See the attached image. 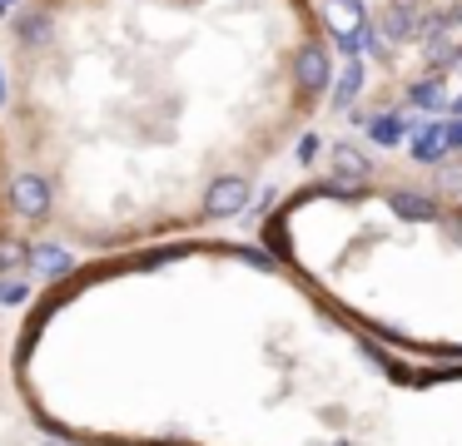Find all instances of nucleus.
<instances>
[{
  "label": "nucleus",
  "instance_id": "obj_9",
  "mask_svg": "<svg viewBox=\"0 0 462 446\" xmlns=\"http://www.w3.org/2000/svg\"><path fill=\"white\" fill-rule=\"evenodd\" d=\"M368 134H373V144H398V139H402V119L383 114V119H373V124H368Z\"/></svg>",
  "mask_w": 462,
  "mask_h": 446
},
{
  "label": "nucleus",
  "instance_id": "obj_12",
  "mask_svg": "<svg viewBox=\"0 0 462 446\" xmlns=\"http://www.w3.org/2000/svg\"><path fill=\"white\" fill-rule=\"evenodd\" d=\"M448 20H462V5H457V10H452V15H448Z\"/></svg>",
  "mask_w": 462,
  "mask_h": 446
},
{
  "label": "nucleus",
  "instance_id": "obj_6",
  "mask_svg": "<svg viewBox=\"0 0 462 446\" xmlns=\"http://www.w3.org/2000/svg\"><path fill=\"white\" fill-rule=\"evenodd\" d=\"M383 30H388V40H412V35H418V10L393 5L388 15H383Z\"/></svg>",
  "mask_w": 462,
  "mask_h": 446
},
{
  "label": "nucleus",
  "instance_id": "obj_10",
  "mask_svg": "<svg viewBox=\"0 0 462 446\" xmlns=\"http://www.w3.org/2000/svg\"><path fill=\"white\" fill-rule=\"evenodd\" d=\"M358 79H363V69H358V59H353V65L338 75V95H333V99H338V105H348V99L358 95Z\"/></svg>",
  "mask_w": 462,
  "mask_h": 446
},
{
  "label": "nucleus",
  "instance_id": "obj_2",
  "mask_svg": "<svg viewBox=\"0 0 462 446\" xmlns=\"http://www.w3.org/2000/svg\"><path fill=\"white\" fill-rule=\"evenodd\" d=\"M249 194H254L249 174H229V178H219V184L209 188V198H204V218H234L244 204H249Z\"/></svg>",
  "mask_w": 462,
  "mask_h": 446
},
{
  "label": "nucleus",
  "instance_id": "obj_5",
  "mask_svg": "<svg viewBox=\"0 0 462 446\" xmlns=\"http://www.w3.org/2000/svg\"><path fill=\"white\" fill-rule=\"evenodd\" d=\"M333 174H338L343 184H353V178H363V174H368V159H363L358 149L338 144V149H333Z\"/></svg>",
  "mask_w": 462,
  "mask_h": 446
},
{
  "label": "nucleus",
  "instance_id": "obj_13",
  "mask_svg": "<svg viewBox=\"0 0 462 446\" xmlns=\"http://www.w3.org/2000/svg\"><path fill=\"white\" fill-rule=\"evenodd\" d=\"M457 114H462V105H457Z\"/></svg>",
  "mask_w": 462,
  "mask_h": 446
},
{
  "label": "nucleus",
  "instance_id": "obj_1",
  "mask_svg": "<svg viewBox=\"0 0 462 446\" xmlns=\"http://www.w3.org/2000/svg\"><path fill=\"white\" fill-rule=\"evenodd\" d=\"M41 253H51V243L35 233L31 214H25L11 134H5V124H0V283H21V278L41 263Z\"/></svg>",
  "mask_w": 462,
  "mask_h": 446
},
{
  "label": "nucleus",
  "instance_id": "obj_7",
  "mask_svg": "<svg viewBox=\"0 0 462 446\" xmlns=\"http://www.w3.org/2000/svg\"><path fill=\"white\" fill-rule=\"evenodd\" d=\"M442 149H448V129L432 124V129H422V134H418V144H412V159H422V164H428V159H438Z\"/></svg>",
  "mask_w": 462,
  "mask_h": 446
},
{
  "label": "nucleus",
  "instance_id": "obj_8",
  "mask_svg": "<svg viewBox=\"0 0 462 446\" xmlns=\"http://www.w3.org/2000/svg\"><path fill=\"white\" fill-rule=\"evenodd\" d=\"M393 208H398L402 218H432V214H438L422 194H398V198H393Z\"/></svg>",
  "mask_w": 462,
  "mask_h": 446
},
{
  "label": "nucleus",
  "instance_id": "obj_11",
  "mask_svg": "<svg viewBox=\"0 0 462 446\" xmlns=\"http://www.w3.org/2000/svg\"><path fill=\"white\" fill-rule=\"evenodd\" d=\"M412 105H418V109H438L442 105V89L432 85V79H422V85H412Z\"/></svg>",
  "mask_w": 462,
  "mask_h": 446
},
{
  "label": "nucleus",
  "instance_id": "obj_4",
  "mask_svg": "<svg viewBox=\"0 0 462 446\" xmlns=\"http://www.w3.org/2000/svg\"><path fill=\"white\" fill-rule=\"evenodd\" d=\"M363 25H368V10H363L358 0H328V30L338 35V45L353 40Z\"/></svg>",
  "mask_w": 462,
  "mask_h": 446
},
{
  "label": "nucleus",
  "instance_id": "obj_3",
  "mask_svg": "<svg viewBox=\"0 0 462 446\" xmlns=\"http://www.w3.org/2000/svg\"><path fill=\"white\" fill-rule=\"evenodd\" d=\"M328 55H323L319 45H303L299 59H293V79H299L303 95H319V89H328Z\"/></svg>",
  "mask_w": 462,
  "mask_h": 446
}]
</instances>
